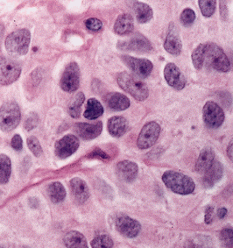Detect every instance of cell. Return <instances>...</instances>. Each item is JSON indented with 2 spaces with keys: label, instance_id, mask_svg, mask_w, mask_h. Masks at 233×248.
<instances>
[{
  "label": "cell",
  "instance_id": "1",
  "mask_svg": "<svg viewBox=\"0 0 233 248\" xmlns=\"http://www.w3.org/2000/svg\"><path fill=\"white\" fill-rule=\"evenodd\" d=\"M191 58L193 65L197 70H200L205 66L225 73L232 69L228 56L214 42L199 44L193 51Z\"/></svg>",
  "mask_w": 233,
  "mask_h": 248
},
{
  "label": "cell",
  "instance_id": "2",
  "mask_svg": "<svg viewBox=\"0 0 233 248\" xmlns=\"http://www.w3.org/2000/svg\"><path fill=\"white\" fill-rule=\"evenodd\" d=\"M162 181L167 188L180 195L191 194L196 188L191 177L173 170L166 171L162 175Z\"/></svg>",
  "mask_w": 233,
  "mask_h": 248
},
{
  "label": "cell",
  "instance_id": "3",
  "mask_svg": "<svg viewBox=\"0 0 233 248\" xmlns=\"http://www.w3.org/2000/svg\"><path fill=\"white\" fill-rule=\"evenodd\" d=\"M117 81L119 87L139 101H144L148 97V88L146 83H143L140 78H137L136 76L127 72H122L119 74Z\"/></svg>",
  "mask_w": 233,
  "mask_h": 248
},
{
  "label": "cell",
  "instance_id": "4",
  "mask_svg": "<svg viewBox=\"0 0 233 248\" xmlns=\"http://www.w3.org/2000/svg\"><path fill=\"white\" fill-rule=\"evenodd\" d=\"M31 33L28 29H19L11 32L5 39V48L10 55L21 56L28 54Z\"/></svg>",
  "mask_w": 233,
  "mask_h": 248
},
{
  "label": "cell",
  "instance_id": "5",
  "mask_svg": "<svg viewBox=\"0 0 233 248\" xmlns=\"http://www.w3.org/2000/svg\"><path fill=\"white\" fill-rule=\"evenodd\" d=\"M21 119L20 108L15 101H7L0 108V129L8 133L18 126Z\"/></svg>",
  "mask_w": 233,
  "mask_h": 248
},
{
  "label": "cell",
  "instance_id": "6",
  "mask_svg": "<svg viewBox=\"0 0 233 248\" xmlns=\"http://www.w3.org/2000/svg\"><path fill=\"white\" fill-rule=\"evenodd\" d=\"M21 68L15 61L0 57V84L10 85L18 80Z\"/></svg>",
  "mask_w": 233,
  "mask_h": 248
},
{
  "label": "cell",
  "instance_id": "7",
  "mask_svg": "<svg viewBox=\"0 0 233 248\" xmlns=\"http://www.w3.org/2000/svg\"><path fill=\"white\" fill-rule=\"evenodd\" d=\"M202 119L209 128H218L224 123V110L215 102L208 101L202 109Z\"/></svg>",
  "mask_w": 233,
  "mask_h": 248
},
{
  "label": "cell",
  "instance_id": "8",
  "mask_svg": "<svg viewBox=\"0 0 233 248\" xmlns=\"http://www.w3.org/2000/svg\"><path fill=\"white\" fill-rule=\"evenodd\" d=\"M160 125L156 121L146 123L138 137L137 146L140 149H147L153 147L159 138Z\"/></svg>",
  "mask_w": 233,
  "mask_h": 248
},
{
  "label": "cell",
  "instance_id": "9",
  "mask_svg": "<svg viewBox=\"0 0 233 248\" xmlns=\"http://www.w3.org/2000/svg\"><path fill=\"white\" fill-rule=\"evenodd\" d=\"M61 88L66 92H77L80 85V69L77 62H70L61 78Z\"/></svg>",
  "mask_w": 233,
  "mask_h": 248
},
{
  "label": "cell",
  "instance_id": "10",
  "mask_svg": "<svg viewBox=\"0 0 233 248\" xmlns=\"http://www.w3.org/2000/svg\"><path fill=\"white\" fill-rule=\"evenodd\" d=\"M124 63L140 78H146L150 76L154 65L151 61L144 58H135L130 55H121Z\"/></svg>",
  "mask_w": 233,
  "mask_h": 248
},
{
  "label": "cell",
  "instance_id": "11",
  "mask_svg": "<svg viewBox=\"0 0 233 248\" xmlns=\"http://www.w3.org/2000/svg\"><path fill=\"white\" fill-rule=\"evenodd\" d=\"M118 48L120 50L132 51L137 53H148L153 49L149 40L140 33H136L126 41L118 43Z\"/></svg>",
  "mask_w": 233,
  "mask_h": 248
},
{
  "label": "cell",
  "instance_id": "12",
  "mask_svg": "<svg viewBox=\"0 0 233 248\" xmlns=\"http://www.w3.org/2000/svg\"><path fill=\"white\" fill-rule=\"evenodd\" d=\"M115 226L120 234L128 239L137 237L141 230V225L137 220L124 215H121L116 218Z\"/></svg>",
  "mask_w": 233,
  "mask_h": 248
},
{
  "label": "cell",
  "instance_id": "13",
  "mask_svg": "<svg viewBox=\"0 0 233 248\" xmlns=\"http://www.w3.org/2000/svg\"><path fill=\"white\" fill-rule=\"evenodd\" d=\"M80 142L77 136L69 134L65 135L64 137L60 139L57 142L55 143V152L56 156L60 159H66L71 156L75 152L79 147Z\"/></svg>",
  "mask_w": 233,
  "mask_h": 248
},
{
  "label": "cell",
  "instance_id": "14",
  "mask_svg": "<svg viewBox=\"0 0 233 248\" xmlns=\"http://www.w3.org/2000/svg\"><path fill=\"white\" fill-rule=\"evenodd\" d=\"M164 78L169 85L177 91H182L186 85L184 75L173 62H169L165 66Z\"/></svg>",
  "mask_w": 233,
  "mask_h": 248
},
{
  "label": "cell",
  "instance_id": "15",
  "mask_svg": "<svg viewBox=\"0 0 233 248\" xmlns=\"http://www.w3.org/2000/svg\"><path fill=\"white\" fill-rule=\"evenodd\" d=\"M164 48L168 53L173 55H179L182 52V40L179 35L178 29L174 24L169 26V32L165 40Z\"/></svg>",
  "mask_w": 233,
  "mask_h": 248
},
{
  "label": "cell",
  "instance_id": "16",
  "mask_svg": "<svg viewBox=\"0 0 233 248\" xmlns=\"http://www.w3.org/2000/svg\"><path fill=\"white\" fill-rule=\"evenodd\" d=\"M116 173L121 181L124 183H132L137 177L139 167L133 161H120L116 167Z\"/></svg>",
  "mask_w": 233,
  "mask_h": 248
},
{
  "label": "cell",
  "instance_id": "17",
  "mask_svg": "<svg viewBox=\"0 0 233 248\" xmlns=\"http://www.w3.org/2000/svg\"><path fill=\"white\" fill-rule=\"evenodd\" d=\"M69 184L75 202L78 204H82L86 202L90 198V189L86 183L81 178L75 177L70 181Z\"/></svg>",
  "mask_w": 233,
  "mask_h": 248
},
{
  "label": "cell",
  "instance_id": "18",
  "mask_svg": "<svg viewBox=\"0 0 233 248\" xmlns=\"http://www.w3.org/2000/svg\"><path fill=\"white\" fill-rule=\"evenodd\" d=\"M103 130V123L101 121L95 124L78 123L75 125V131L81 138L85 140H92L98 137Z\"/></svg>",
  "mask_w": 233,
  "mask_h": 248
},
{
  "label": "cell",
  "instance_id": "19",
  "mask_svg": "<svg viewBox=\"0 0 233 248\" xmlns=\"http://www.w3.org/2000/svg\"><path fill=\"white\" fill-rule=\"evenodd\" d=\"M224 175V168L220 161L213 162L210 169L204 173L202 178V185L206 188H212L217 183L222 179Z\"/></svg>",
  "mask_w": 233,
  "mask_h": 248
},
{
  "label": "cell",
  "instance_id": "20",
  "mask_svg": "<svg viewBox=\"0 0 233 248\" xmlns=\"http://www.w3.org/2000/svg\"><path fill=\"white\" fill-rule=\"evenodd\" d=\"M105 104L112 110H124L130 107L128 97L119 92H110L105 97Z\"/></svg>",
  "mask_w": 233,
  "mask_h": 248
},
{
  "label": "cell",
  "instance_id": "21",
  "mask_svg": "<svg viewBox=\"0 0 233 248\" xmlns=\"http://www.w3.org/2000/svg\"><path fill=\"white\" fill-rule=\"evenodd\" d=\"M215 160V153L212 148L205 147L202 150L197 159L195 170L199 174H204L210 169Z\"/></svg>",
  "mask_w": 233,
  "mask_h": 248
},
{
  "label": "cell",
  "instance_id": "22",
  "mask_svg": "<svg viewBox=\"0 0 233 248\" xmlns=\"http://www.w3.org/2000/svg\"><path fill=\"white\" fill-rule=\"evenodd\" d=\"M107 128L111 136L119 138L126 133L128 129V121L122 116H115L108 120Z\"/></svg>",
  "mask_w": 233,
  "mask_h": 248
},
{
  "label": "cell",
  "instance_id": "23",
  "mask_svg": "<svg viewBox=\"0 0 233 248\" xmlns=\"http://www.w3.org/2000/svg\"><path fill=\"white\" fill-rule=\"evenodd\" d=\"M134 28V21L132 15L128 14H123L119 15L115 21V33L119 35H127L133 32Z\"/></svg>",
  "mask_w": 233,
  "mask_h": 248
},
{
  "label": "cell",
  "instance_id": "24",
  "mask_svg": "<svg viewBox=\"0 0 233 248\" xmlns=\"http://www.w3.org/2000/svg\"><path fill=\"white\" fill-rule=\"evenodd\" d=\"M131 6L136 15V19L139 23H146L151 20L154 13L150 5L139 2L137 0H132Z\"/></svg>",
  "mask_w": 233,
  "mask_h": 248
},
{
  "label": "cell",
  "instance_id": "25",
  "mask_svg": "<svg viewBox=\"0 0 233 248\" xmlns=\"http://www.w3.org/2000/svg\"><path fill=\"white\" fill-rule=\"evenodd\" d=\"M63 242L67 248H87V240L85 237L78 231H70L65 235Z\"/></svg>",
  "mask_w": 233,
  "mask_h": 248
},
{
  "label": "cell",
  "instance_id": "26",
  "mask_svg": "<svg viewBox=\"0 0 233 248\" xmlns=\"http://www.w3.org/2000/svg\"><path fill=\"white\" fill-rule=\"evenodd\" d=\"M104 113V107L96 98H91L87 102V106L83 112L84 118L88 120H96Z\"/></svg>",
  "mask_w": 233,
  "mask_h": 248
},
{
  "label": "cell",
  "instance_id": "27",
  "mask_svg": "<svg viewBox=\"0 0 233 248\" xmlns=\"http://www.w3.org/2000/svg\"><path fill=\"white\" fill-rule=\"evenodd\" d=\"M47 193L50 198L51 201L55 203L62 202L66 198L64 186L60 182H54L49 184L47 188Z\"/></svg>",
  "mask_w": 233,
  "mask_h": 248
},
{
  "label": "cell",
  "instance_id": "28",
  "mask_svg": "<svg viewBox=\"0 0 233 248\" xmlns=\"http://www.w3.org/2000/svg\"><path fill=\"white\" fill-rule=\"evenodd\" d=\"M12 173V162L9 157L0 154V184H7Z\"/></svg>",
  "mask_w": 233,
  "mask_h": 248
},
{
  "label": "cell",
  "instance_id": "29",
  "mask_svg": "<svg viewBox=\"0 0 233 248\" xmlns=\"http://www.w3.org/2000/svg\"><path fill=\"white\" fill-rule=\"evenodd\" d=\"M84 100H85V96L82 92H78V94L74 97L69 108V113L71 117H73L75 119L80 117L81 109Z\"/></svg>",
  "mask_w": 233,
  "mask_h": 248
},
{
  "label": "cell",
  "instance_id": "30",
  "mask_svg": "<svg viewBox=\"0 0 233 248\" xmlns=\"http://www.w3.org/2000/svg\"><path fill=\"white\" fill-rule=\"evenodd\" d=\"M201 13L206 18L211 17L216 11L217 0H198Z\"/></svg>",
  "mask_w": 233,
  "mask_h": 248
},
{
  "label": "cell",
  "instance_id": "31",
  "mask_svg": "<svg viewBox=\"0 0 233 248\" xmlns=\"http://www.w3.org/2000/svg\"><path fill=\"white\" fill-rule=\"evenodd\" d=\"M113 241L110 236L106 234H101L96 236L91 243L93 248H113Z\"/></svg>",
  "mask_w": 233,
  "mask_h": 248
},
{
  "label": "cell",
  "instance_id": "32",
  "mask_svg": "<svg viewBox=\"0 0 233 248\" xmlns=\"http://www.w3.org/2000/svg\"><path fill=\"white\" fill-rule=\"evenodd\" d=\"M220 240L225 248H233V229L224 228L221 231Z\"/></svg>",
  "mask_w": 233,
  "mask_h": 248
},
{
  "label": "cell",
  "instance_id": "33",
  "mask_svg": "<svg viewBox=\"0 0 233 248\" xmlns=\"http://www.w3.org/2000/svg\"><path fill=\"white\" fill-rule=\"evenodd\" d=\"M180 19L184 27H189L196 20V14L192 9L186 8V9L183 10Z\"/></svg>",
  "mask_w": 233,
  "mask_h": 248
},
{
  "label": "cell",
  "instance_id": "34",
  "mask_svg": "<svg viewBox=\"0 0 233 248\" xmlns=\"http://www.w3.org/2000/svg\"><path fill=\"white\" fill-rule=\"evenodd\" d=\"M28 146L30 151L34 155V156L40 157L42 155V147L36 137L34 136L29 137L28 139Z\"/></svg>",
  "mask_w": 233,
  "mask_h": 248
},
{
  "label": "cell",
  "instance_id": "35",
  "mask_svg": "<svg viewBox=\"0 0 233 248\" xmlns=\"http://www.w3.org/2000/svg\"><path fill=\"white\" fill-rule=\"evenodd\" d=\"M85 27L92 32H99L103 28V23L98 18H91L85 21Z\"/></svg>",
  "mask_w": 233,
  "mask_h": 248
},
{
  "label": "cell",
  "instance_id": "36",
  "mask_svg": "<svg viewBox=\"0 0 233 248\" xmlns=\"http://www.w3.org/2000/svg\"><path fill=\"white\" fill-rule=\"evenodd\" d=\"M38 123H39L38 115L36 113H31L25 122V129L28 131H31L32 129L36 127Z\"/></svg>",
  "mask_w": 233,
  "mask_h": 248
},
{
  "label": "cell",
  "instance_id": "37",
  "mask_svg": "<svg viewBox=\"0 0 233 248\" xmlns=\"http://www.w3.org/2000/svg\"><path fill=\"white\" fill-rule=\"evenodd\" d=\"M11 146L14 148V150L16 151H20L23 147V140L20 135L16 134L14 135V138L12 139V141H11Z\"/></svg>",
  "mask_w": 233,
  "mask_h": 248
},
{
  "label": "cell",
  "instance_id": "38",
  "mask_svg": "<svg viewBox=\"0 0 233 248\" xmlns=\"http://www.w3.org/2000/svg\"><path fill=\"white\" fill-rule=\"evenodd\" d=\"M213 210H214V207L211 206V205H208V206L206 207L204 221H205L207 225H210V223L212 222V219H213Z\"/></svg>",
  "mask_w": 233,
  "mask_h": 248
},
{
  "label": "cell",
  "instance_id": "39",
  "mask_svg": "<svg viewBox=\"0 0 233 248\" xmlns=\"http://www.w3.org/2000/svg\"><path fill=\"white\" fill-rule=\"evenodd\" d=\"M91 157H96V158H99L102 160H108L109 156L105 154V152L102 151L100 149H96L95 151L92 153Z\"/></svg>",
  "mask_w": 233,
  "mask_h": 248
},
{
  "label": "cell",
  "instance_id": "40",
  "mask_svg": "<svg viewBox=\"0 0 233 248\" xmlns=\"http://www.w3.org/2000/svg\"><path fill=\"white\" fill-rule=\"evenodd\" d=\"M227 155H228L230 160L233 162V139L231 140V142L229 143V146L227 147Z\"/></svg>",
  "mask_w": 233,
  "mask_h": 248
},
{
  "label": "cell",
  "instance_id": "41",
  "mask_svg": "<svg viewBox=\"0 0 233 248\" xmlns=\"http://www.w3.org/2000/svg\"><path fill=\"white\" fill-rule=\"evenodd\" d=\"M227 214V209L226 208H220L217 212V215L219 217V218H224V217Z\"/></svg>",
  "mask_w": 233,
  "mask_h": 248
}]
</instances>
